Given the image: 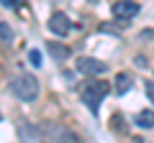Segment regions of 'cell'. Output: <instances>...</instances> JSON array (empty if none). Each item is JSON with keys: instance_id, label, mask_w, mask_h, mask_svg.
Returning <instances> with one entry per match:
<instances>
[{"instance_id": "obj_1", "label": "cell", "mask_w": 154, "mask_h": 143, "mask_svg": "<svg viewBox=\"0 0 154 143\" xmlns=\"http://www.w3.org/2000/svg\"><path fill=\"white\" fill-rule=\"evenodd\" d=\"M108 92H110V84H108V82H103V79H90V82H88V84H82V89H80V95H82L85 105H88L93 112H98L100 100H103Z\"/></svg>"}, {"instance_id": "obj_2", "label": "cell", "mask_w": 154, "mask_h": 143, "mask_svg": "<svg viewBox=\"0 0 154 143\" xmlns=\"http://www.w3.org/2000/svg\"><path fill=\"white\" fill-rule=\"evenodd\" d=\"M11 92L23 102H33L38 97V82L33 77H28V74H21V77L11 79Z\"/></svg>"}, {"instance_id": "obj_3", "label": "cell", "mask_w": 154, "mask_h": 143, "mask_svg": "<svg viewBox=\"0 0 154 143\" xmlns=\"http://www.w3.org/2000/svg\"><path fill=\"white\" fill-rule=\"evenodd\" d=\"M110 13H113L116 18H121V21H128V18H134L139 13V5L134 0H118V3H113Z\"/></svg>"}, {"instance_id": "obj_4", "label": "cell", "mask_w": 154, "mask_h": 143, "mask_svg": "<svg viewBox=\"0 0 154 143\" xmlns=\"http://www.w3.org/2000/svg\"><path fill=\"white\" fill-rule=\"evenodd\" d=\"M77 69L85 72V74H105V72H108V64H103V61H98V59L82 56V59H77Z\"/></svg>"}, {"instance_id": "obj_5", "label": "cell", "mask_w": 154, "mask_h": 143, "mask_svg": "<svg viewBox=\"0 0 154 143\" xmlns=\"http://www.w3.org/2000/svg\"><path fill=\"white\" fill-rule=\"evenodd\" d=\"M49 31L54 33V36H67V33H69V18H67L64 13H51Z\"/></svg>"}, {"instance_id": "obj_6", "label": "cell", "mask_w": 154, "mask_h": 143, "mask_svg": "<svg viewBox=\"0 0 154 143\" xmlns=\"http://www.w3.org/2000/svg\"><path fill=\"white\" fill-rule=\"evenodd\" d=\"M46 130L54 133V138L59 143H77V136H75V133H69L67 128H62V125H46Z\"/></svg>"}, {"instance_id": "obj_7", "label": "cell", "mask_w": 154, "mask_h": 143, "mask_svg": "<svg viewBox=\"0 0 154 143\" xmlns=\"http://www.w3.org/2000/svg\"><path fill=\"white\" fill-rule=\"evenodd\" d=\"M131 84H134V79H131V74H126V72H121V74H116V82H113V89L118 95H126L128 89H131Z\"/></svg>"}, {"instance_id": "obj_8", "label": "cell", "mask_w": 154, "mask_h": 143, "mask_svg": "<svg viewBox=\"0 0 154 143\" xmlns=\"http://www.w3.org/2000/svg\"><path fill=\"white\" fill-rule=\"evenodd\" d=\"M18 130H21V138H23V143H41V136H38V130L36 128H28V123H21L18 125Z\"/></svg>"}, {"instance_id": "obj_9", "label": "cell", "mask_w": 154, "mask_h": 143, "mask_svg": "<svg viewBox=\"0 0 154 143\" xmlns=\"http://www.w3.org/2000/svg\"><path fill=\"white\" fill-rule=\"evenodd\" d=\"M49 51H51V56H57L59 61L69 59V49H67V46H62V44H54V41H49Z\"/></svg>"}, {"instance_id": "obj_10", "label": "cell", "mask_w": 154, "mask_h": 143, "mask_svg": "<svg viewBox=\"0 0 154 143\" xmlns=\"http://www.w3.org/2000/svg\"><path fill=\"white\" fill-rule=\"evenodd\" d=\"M136 125H141V128H154V112L152 110H141L136 115Z\"/></svg>"}, {"instance_id": "obj_11", "label": "cell", "mask_w": 154, "mask_h": 143, "mask_svg": "<svg viewBox=\"0 0 154 143\" xmlns=\"http://www.w3.org/2000/svg\"><path fill=\"white\" fill-rule=\"evenodd\" d=\"M0 39L5 41V44L13 39V33H11V28H8V23H0Z\"/></svg>"}, {"instance_id": "obj_12", "label": "cell", "mask_w": 154, "mask_h": 143, "mask_svg": "<svg viewBox=\"0 0 154 143\" xmlns=\"http://www.w3.org/2000/svg\"><path fill=\"white\" fill-rule=\"evenodd\" d=\"M28 59H31L33 66H41V54H38V51H31V54H28Z\"/></svg>"}, {"instance_id": "obj_13", "label": "cell", "mask_w": 154, "mask_h": 143, "mask_svg": "<svg viewBox=\"0 0 154 143\" xmlns=\"http://www.w3.org/2000/svg\"><path fill=\"white\" fill-rule=\"evenodd\" d=\"M0 3H3L5 8H16V5H21L23 0H0Z\"/></svg>"}, {"instance_id": "obj_14", "label": "cell", "mask_w": 154, "mask_h": 143, "mask_svg": "<svg viewBox=\"0 0 154 143\" xmlns=\"http://www.w3.org/2000/svg\"><path fill=\"white\" fill-rule=\"evenodd\" d=\"M146 95H149V100L154 102V82H146Z\"/></svg>"}, {"instance_id": "obj_15", "label": "cell", "mask_w": 154, "mask_h": 143, "mask_svg": "<svg viewBox=\"0 0 154 143\" xmlns=\"http://www.w3.org/2000/svg\"><path fill=\"white\" fill-rule=\"evenodd\" d=\"M90 3H98V0H90Z\"/></svg>"}]
</instances>
